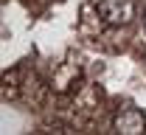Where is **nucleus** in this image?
<instances>
[{
	"label": "nucleus",
	"mask_w": 146,
	"mask_h": 135,
	"mask_svg": "<svg viewBox=\"0 0 146 135\" xmlns=\"http://www.w3.org/2000/svg\"><path fill=\"white\" fill-rule=\"evenodd\" d=\"M96 11L104 25H127L135 17V0H96Z\"/></svg>",
	"instance_id": "nucleus-1"
},
{
	"label": "nucleus",
	"mask_w": 146,
	"mask_h": 135,
	"mask_svg": "<svg viewBox=\"0 0 146 135\" xmlns=\"http://www.w3.org/2000/svg\"><path fill=\"white\" fill-rule=\"evenodd\" d=\"M112 130L121 135H143L146 132V116L138 107H124L112 118Z\"/></svg>",
	"instance_id": "nucleus-2"
},
{
	"label": "nucleus",
	"mask_w": 146,
	"mask_h": 135,
	"mask_svg": "<svg viewBox=\"0 0 146 135\" xmlns=\"http://www.w3.org/2000/svg\"><path fill=\"white\" fill-rule=\"evenodd\" d=\"M143 31H146V9H143Z\"/></svg>",
	"instance_id": "nucleus-3"
}]
</instances>
